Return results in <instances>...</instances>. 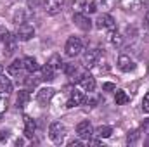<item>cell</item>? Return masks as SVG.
Returning a JSON list of instances; mask_svg holds the SVG:
<instances>
[{
    "label": "cell",
    "mask_w": 149,
    "mask_h": 147,
    "mask_svg": "<svg viewBox=\"0 0 149 147\" xmlns=\"http://www.w3.org/2000/svg\"><path fill=\"white\" fill-rule=\"evenodd\" d=\"M49 137L54 144H63V140L66 137V126L61 121H54L49 126Z\"/></svg>",
    "instance_id": "obj_1"
},
{
    "label": "cell",
    "mask_w": 149,
    "mask_h": 147,
    "mask_svg": "<svg viewBox=\"0 0 149 147\" xmlns=\"http://www.w3.org/2000/svg\"><path fill=\"white\" fill-rule=\"evenodd\" d=\"M64 50H66V55L74 57V55H78L83 50V42L78 37H70L68 42H66V45H64Z\"/></svg>",
    "instance_id": "obj_2"
},
{
    "label": "cell",
    "mask_w": 149,
    "mask_h": 147,
    "mask_svg": "<svg viewBox=\"0 0 149 147\" xmlns=\"http://www.w3.org/2000/svg\"><path fill=\"white\" fill-rule=\"evenodd\" d=\"M33 37H35V28H33L31 24L23 23V24L17 26V31H16V38H17V40L28 42V40H31Z\"/></svg>",
    "instance_id": "obj_3"
},
{
    "label": "cell",
    "mask_w": 149,
    "mask_h": 147,
    "mask_svg": "<svg viewBox=\"0 0 149 147\" xmlns=\"http://www.w3.org/2000/svg\"><path fill=\"white\" fill-rule=\"evenodd\" d=\"M99 55H101L99 49H88V50L83 54V57H81V64H83L85 68H92V66H95Z\"/></svg>",
    "instance_id": "obj_4"
},
{
    "label": "cell",
    "mask_w": 149,
    "mask_h": 147,
    "mask_svg": "<svg viewBox=\"0 0 149 147\" xmlns=\"http://www.w3.org/2000/svg\"><path fill=\"white\" fill-rule=\"evenodd\" d=\"M73 23L81 30V31H88V30L92 28V21L88 19V16H85V14H81V12L73 14Z\"/></svg>",
    "instance_id": "obj_5"
},
{
    "label": "cell",
    "mask_w": 149,
    "mask_h": 147,
    "mask_svg": "<svg viewBox=\"0 0 149 147\" xmlns=\"http://www.w3.org/2000/svg\"><path fill=\"white\" fill-rule=\"evenodd\" d=\"M95 26L99 30H114L116 23H114L113 16H109V14H101L97 17V21H95Z\"/></svg>",
    "instance_id": "obj_6"
},
{
    "label": "cell",
    "mask_w": 149,
    "mask_h": 147,
    "mask_svg": "<svg viewBox=\"0 0 149 147\" xmlns=\"http://www.w3.org/2000/svg\"><path fill=\"white\" fill-rule=\"evenodd\" d=\"M54 88L52 87H45V88H40L37 92V101L38 104H42V106H47L49 102H50V99L54 97Z\"/></svg>",
    "instance_id": "obj_7"
},
{
    "label": "cell",
    "mask_w": 149,
    "mask_h": 147,
    "mask_svg": "<svg viewBox=\"0 0 149 147\" xmlns=\"http://www.w3.org/2000/svg\"><path fill=\"white\" fill-rule=\"evenodd\" d=\"M76 133H78L80 139L88 140V139L94 135V128H92V125H90L88 121H81V123H78V126H76Z\"/></svg>",
    "instance_id": "obj_8"
},
{
    "label": "cell",
    "mask_w": 149,
    "mask_h": 147,
    "mask_svg": "<svg viewBox=\"0 0 149 147\" xmlns=\"http://www.w3.org/2000/svg\"><path fill=\"white\" fill-rule=\"evenodd\" d=\"M64 0H45V12L50 16H56L63 10Z\"/></svg>",
    "instance_id": "obj_9"
},
{
    "label": "cell",
    "mask_w": 149,
    "mask_h": 147,
    "mask_svg": "<svg viewBox=\"0 0 149 147\" xmlns=\"http://www.w3.org/2000/svg\"><path fill=\"white\" fill-rule=\"evenodd\" d=\"M142 3H144V0H120L121 9L127 12H137L142 7Z\"/></svg>",
    "instance_id": "obj_10"
},
{
    "label": "cell",
    "mask_w": 149,
    "mask_h": 147,
    "mask_svg": "<svg viewBox=\"0 0 149 147\" xmlns=\"http://www.w3.org/2000/svg\"><path fill=\"white\" fill-rule=\"evenodd\" d=\"M16 40H17V38H14L10 33H7V31L2 35V42H3V45H5V54H7V55L14 54V50H16Z\"/></svg>",
    "instance_id": "obj_11"
},
{
    "label": "cell",
    "mask_w": 149,
    "mask_h": 147,
    "mask_svg": "<svg viewBox=\"0 0 149 147\" xmlns=\"http://www.w3.org/2000/svg\"><path fill=\"white\" fill-rule=\"evenodd\" d=\"M118 68H120L121 71L128 73V71L135 69V62H134L128 55H120V57H118Z\"/></svg>",
    "instance_id": "obj_12"
},
{
    "label": "cell",
    "mask_w": 149,
    "mask_h": 147,
    "mask_svg": "<svg viewBox=\"0 0 149 147\" xmlns=\"http://www.w3.org/2000/svg\"><path fill=\"white\" fill-rule=\"evenodd\" d=\"M80 85L90 94V92H94L95 90V78L94 76H90V74L83 73V76H81V80H80Z\"/></svg>",
    "instance_id": "obj_13"
},
{
    "label": "cell",
    "mask_w": 149,
    "mask_h": 147,
    "mask_svg": "<svg viewBox=\"0 0 149 147\" xmlns=\"http://www.w3.org/2000/svg\"><path fill=\"white\" fill-rule=\"evenodd\" d=\"M83 102H85V95H83V92H80V90H73V92H71V97H70V101H68V107L80 106V104H83Z\"/></svg>",
    "instance_id": "obj_14"
},
{
    "label": "cell",
    "mask_w": 149,
    "mask_h": 147,
    "mask_svg": "<svg viewBox=\"0 0 149 147\" xmlns=\"http://www.w3.org/2000/svg\"><path fill=\"white\" fill-rule=\"evenodd\" d=\"M35 130H37L35 119H31L30 116H24V135H26L28 139H31L33 133H35Z\"/></svg>",
    "instance_id": "obj_15"
},
{
    "label": "cell",
    "mask_w": 149,
    "mask_h": 147,
    "mask_svg": "<svg viewBox=\"0 0 149 147\" xmlns=\"http://www.w3.org/2000/svg\"><path fill=\"white\" fill-rule=\"evenodd\" d=\"M23 68H24L23 61H21V59H16V61H12V64H9L7 73L12 74V76H17V74L21 73V69H23Z\"/></svg>",
    "instance_id": "obj_16"
},
{
    "label": "cell",
    "mask_w": 149,
    "mask_h": 147,
    "mask_svg": "<svg viewBox=\"0 0 149 147\" xmlns=\"http://www.w3.org/2000/svg\"><path fill=\"white\" fill-rule=\"evenodd\" d=\"M111 133H113V128L108 126V125H102V126L94 130V135L99 137V139H108V137H111Z\"/></svg>",
    "instance_id": "obj_17"
},
{
    "label": "cell",
    "mask_w": 149,
    "mask_h": 147,
    "mask_svg": "<svg viewBox=\"0 0 149 147\" xmlns=\"http://www.w3.org/2000/svg\"><path fill=\"white\" fill-rule=\"evenodd\" d=\"M54 73H56V69L47 62V64L42 68V80H43V81H52V80H54Z\"/></svg>",
    "instance_id": "obj_18"
},
{
    "label": "cell",
    "mask_w": 149,
    "mask_h": 147,
    "mask_svg": "<svg viewBox=\"0 0 149 147\" xmlns=\"http://www.w3.org/2000/svg\"><path fill=\"white\" fill-rule=\"evenodd\" d=\"M23 64H24V69L28 73H35L38 69V62H37V59H33V57H24Z\"/></svg>",
    "instance_id": "obj_19"
},
{
    "label": "cell",
    "mask_w": 149,
    "mask_h": 147,
    "mask_svg": "<svg viewBox=\"0 0 149 147\" xmlns=\"http://www.w3.org/2000/svg\"><path fill=\"white\" fill-rule=\"evenodd\" d=\"M28 102H30V92H28V90H21V92L17 94V99H16L17 107H24Z\"/></svg>",
    "instance_id": "obj_20"
},
{
    "label": "cell",
    "mask_w": 149,
    "mask_h": 147,
    "mask_svg": "<svg viewBox=\"0 0 149 147\" xmlns=\"http://www.w3.org/2000/svg\"><path fill=\"white\" fill-rule=\"evenodd\" d=\"M114 102H116V106H123V104H127V102H128V95H127V92H123V90H116V94H114Z\"/></svg>",
    "instance_id": "obj_21"
},
{
    "label": "cell",
    "mask_w": 149,
    "mask_h": 147,
    "mask_svg": "<svg viewBox=\"0 0 149 147\" xmlns=\"http://www.w3.org/2000/svg\"><path fill=\"white\" fill-rule=\"evenodd\" d=\"M0 92H5V94L12 92V83H10V80L5 78L3 74H0Z\"/></svg>",
    "instance_id": "obj_22"
},
{
    "label": "cell",
    "mask_w": 149,
    "mask_h": 147,
    "mask_svg": "<svg viewBox=\"0 0 149 147\" xmlns=\"http://www.w3.org/2000/svg\"><path fill=\"white\" fill-rule=\"evenodd\" d=\"M109 40H111V43L114 47H120V45L123 43V38H121L120 33H111V35H109Z\"/></svg>",
    "instance_id": "obj_23"
},
{
    "label": "cell",
    "mask_w": 149,
    "mask_h": 147,
    "mask_svg": "<svg viewBox=\"0 0 149 147\" xmlns=\"http://www.w3.org/2000/svg\"><path fill=\"white\" fill-rule=\"evenodd\" d=\"M63 71L68 74V76L73 78L74 74H76V66L74 64H63Z\"/></svg>",
    "instance_id": "obj_24"
},
{
    "label": "cell",
    "mask_w": 149,
    "mask_h": 147,
    "mask_svg": "<svg viewBox=\"0 0 149 147\" xmlns=\"http://www.w3.org/2000/svg\"><path fill=\"white\" fill-rule=\"evenodd\" d=\"M49 64H50L54 69H57V68H63V61L59 59V55H54V57L49 61Z\"/></svg>",
    "instance_id": "obj_25"
},
{
    "label": "cell",
    "mask_w": 149,
    "mask_h": 147,
    "mask_svg": "<svg viewBox=\"0 0 149 147\" xmlns=\"http://www.w3.org/2000/svg\"><path fill=\"white\" fill-rule=\"evenodd\" d=\"M139 135H141V133H139L137 130L130 132V133H128V137H127V142H128V144H135V142L139 140Z\"/></svg>",
    "instance_id": "obj_26"
},
{
    "label": "cell",
    "mask_w": 149,
    "mask_h": 147,
    "mask_svg": "<svg viewBox=\"0 0 149 147\" xmlns=\"http://www.w3.org/2000/svg\"><path fill=\"white\" fill-rule=\"evenodd\" d=\"M38 80H42V78H35V76H28V78H24V83H26V85H28L30 88H31V87L35 88V87L38 85Z\"/></svg>",
    "instance_id": "obj_27"
},
{
    "label": "cell",
    "mask_w": 149,
    "mask_h": 147,
    "mask_svg": "<svg viewBox=\"0 0 149 147\" xmlns=\"http://www.w3.org/2000/svg\"><path fill=\"white\" fill-rule=\"evenodd\" d=\"M5 111H7V97L0 95V116H2Z\"/></svg>",
    "instance_id": "obj_28"
},
{
    "label": "cell",
    "mask_w": 149,
    "mask_h": 147,
    "mask_svg": "<svg viewBox=\"0 0 149 147\" xmlns=\"http://www.w3.org/2000/svg\"><path fill=\"white\" fill-rule=\"evenodd\" d=\"M142 111L144 112H149V92L144 95V99H142Z\"/></svg>",
    "instance_id": "obj_29"
},
{
    "label": "cell",
    "mask_w": 149,
    "mask_h": 147,
    "mask_svg": "<svg viewBox=\"0 0 149 147\" xmlns=\"http://www.w3.org/2000/svg\"><path fill=\"white\" fill-rule=\"evenodd\" d=\"M102 90H104V92H113V90H116V85L108 81V83H104V85H102Z\"/></svg>",
    "instance_id": "obj_30"
},
{
    "label": "cell",
    "mask_w": 149,
    "mask_h": 147,
    "mask_svg": "<svg viewBox=\"0 0 149 147\" xmlns=\"http://www.w3.org/2000/svg\"><path fill=\"white\" fill-rule=\"evenodd\" d=\"M85 7H87V9H85V10H87V12H90V14H92V12H95V10H97V5H95V2H90V3H87V5H85Z\"/></svg>",
    "instance_id": "obj_31"
},
{
    "label": "cell",
    "mask_w": 149,
    "mask_h": 147,
    "mask_svg": "<svg viewBox=\"0 0 149 147\" xmlns=\"http://www.w3.org/2000/svg\"><path fill=\"white\" fill-rule=\"evenodd\" d=\"M68 146H70V147H80V146H81V140H71Z\"/></svg>",
    "instance_id": "obj_32"
},
{
    "label": "cell",
    "mask_w": 149,
    "mask_h": 147,
    "mask_svg": "<svg viewBox=\"0 0 149 147\" xmlns=\"http://www.w3.org/2000/svg\"><path fill=\"white\" fill-rule=\"evenodd\" d=\"M7 137H9V132H7V130H2V132H0V142H2L3 139H7Z\"/></svg>",
    "instance_id": "obj_33"
},
{
    "label": "cell",
    "mask_w": 149,
    "mask_h": 147,
    "mask_svg": "<svg viewBox=\"0 0 149 147\" xmlns=\"http://www.w3.org/2000/svg\"><path fill=\"white\" fill-rule=\"evenodd\" d=\"M144 28H149V10L146 12V16H144Z\"/></svg>",
    "instance_id": "obj_34"
},
{
    "label": "cell",
    "mask_w": 149,
    "mask_h": 147,
    "mask_svg": "<svg viewBox=\"0 0 149 147\" xmlns=\"http://www.w3.org/2000/svg\"><path fill=\"white\" fill-rule=\"evenodd\" d=\"M142 130H144V133H148L149 132V119L146 121V123H142Z\"/></svg>",
    "instance_id": "obj_35"
},
{
    "label": "cell",
    "mask_w": 149,
    "mask_h": 147,
    "mask_svg": "<svg viewBox=\"0 0 149 147\" xmlns=\"http://www.w3.org/2000/svg\"><path fill=\"white\" fill-rule=\"evenodd\" d=\"M0 73H2V66H0Z\"/></svg>",
    "instance_id": "obj_36"
}]
</instances>
